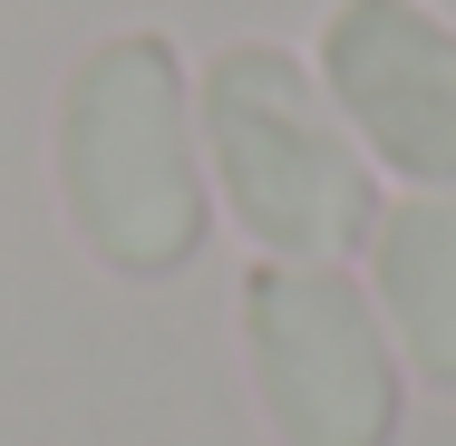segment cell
<instances>
[{"label":"cell","instance_id":"1","mask_svg":"<svg viewBox=\"0 0 456 446\" xmlns=\"http://www.w3.org/2000/svg\"><path fill=\"white\" fill-rule=\"evenodd\" d=\"M59 194L69 223L117 272H175L204 243V175L184 136V78L156 29H126L78 59L59 107Z\"/></svg>","mask_w":456,"mask_h":446},{"label":"cell","instance_id":"4","mask_svg":"<svg viewBox=\"0 0 456 446\" xmlns=\"http://www.w3.org/2000/svg\"><path fill=\"white\" fill-rule=\"evenodd\" d=\"M330 97L418 184H456V29L418 0H340L321 29Z\"/></svg>","mask_w":456,"mask_h":446},{"label":"cell","instance_id":"3","mask_svg":"<svg viewBox=\"0 0 456 446\" xmlns=\"http://www.w3.org/2000/svg\"><path fill=\"white\" fill-rule=\"evenodd\" d=\"M243 340L253 388L291 446H388L398 437V378L369 301L321 263H263L243 281Z\"/></svg>","mask_w":456,"mask_h":446},{"label":"cell","instance_id":"2","mask_svg":"<svg viewBox=\"0 0 456 446\" xmlns=\"http://www.w3.org/2000/svg\"><path fill=\"white\" fill-rule=\"evenodd\" d=\"M204 136H214V166H224V194H233L243 233L273 243L281 263H330L340 243H360L379 223L360 156L321 117L301 59L224 49L204 69Z\"/></svg>","mask_w":456,"mask_h":446},{"label":"cell","instance_id":"5","mask_svg":"<svg viewBox=\"0 0 456 446\" xmlns=\"http://www.w3.org/2000/svg\"><path fill=\"white\" fill-rule=\"evenodd\" d=\"M369 272H379V301H388L408 359L437 388H456V194L388 204L369 223Z\"/></svg>","mask_w":456,"mask_h":446}]
</instances>
